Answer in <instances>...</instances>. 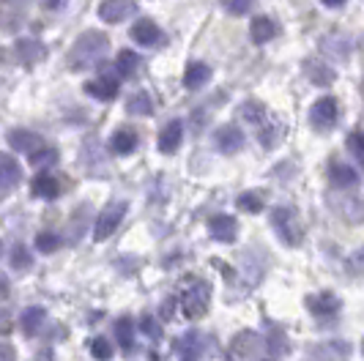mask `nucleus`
<instances>
[{
	"label": "nucleus",
	"instance_id": "27",
	"mask_svg": "<svg viewBox=\"0 0 364 361\" xmlns=\"http://www.w3.org/2000/svg\"><path fill=\"white\" fill-rule=\"evenodd\" d=\"M140 63L143 60H140V55L134 53V50H121L118 58H115V69H118V74H124V77H132V74L137 72Z\"/></svg>",
	"mask_w": 364,
	"mask_h": 361
},
{
	"label": "nucleus",
	"instance_id": "24",
	"mask_svg": "<svg viewBox=\"0 0 364 361\" xmlns=\"http://www.w3.org/2000/svg\"><path fill=\"white\" fill-rule=\"evenodd\" d=\"M44 318H47V312L41 307H28L22 309V315H19V325H22V331L28 334V337H33L41 323H44Z\"/></svg>",
	"mask_w": 364,
	"mask_h": 361
},
{
	"label": "nucleus",
	"instance_id": "30",
	"mask_svg": "<svg viewBox=\"0 0 364 361\" xmlns=\"http://www.w3.org/2000/svg\"><path fill=\"white\" fill-rule=\"evenodd\" d=\"M91 356L96 361H109L112 359V345L107 337H93L91 340Z\"/></svg>",
	"mask_w": 364,
	"mask_h": 361
},
{
	"label": "nucleus",
	"instance_id": "18",
	"mask_svg": "<svg viewBox=\"0 0 364 361\" xmlns=\"http://www.w3.org/2000/svg\"><path fill=\"white\" fill-rule=\"evenodd\" d=\"M31 192H33V198L38 200H55L60 195V180L50 176V173H38L33 183H31Z\"/></svg>",
	"mask_w": 364,
	"mask_h": 361
},
{
	"label": "nucleus",
	"instance_id": "28",
	"mask_svg": "<svg viewBox=\"0 0 364 361\" xmlns=\"http://www.w3.org/2000/svg\"><path fill=\"white\" fill-rule=\"evenodd\" d=\"M60 244H63V238H60L58 233H50V230H47V233H38L36 235V249L41 254L58 252V249H60Z\"/></svg>",
	"mask_w": 364,
	"mask_h": 361
},
{
	"label": "nucleus",
	"instance_id": "42",
	"mask_svg": "<svg viewBox=\"0 0 364 361\" xmlns=\"http://www.w3.org/2000/svg\"><path fill=\"white\" fill-rule=\"evenodd\" d=\"M326 9H340V6H346V0H321Z\"/></svg>",
	"mask_w": 364,
	"mask_h": 361
},
{
	"label": "nucleus",
	"instance_id": "12",
	"mask_svg": "<svg viewBox=\"0 0 364 361\" xmlns=\"http://www.w3.org/2000/svg\"><path fill=\"white\" fill-rule=\"evenodd\" d=\"M181 140H183V121L181 118H173L170 124H164L162 131H159V140H156V145H159V153H176L178 148H181Z\"/></svg>",
	"mask_w": 364,
	"mask_h": 361
},
{
	"label": "nucleus",
	"instance_id": "43",
	"mask_svg": "<svg viewBox=\"0 0 364 361\" xmlns=\"http://www.w3.org/2000/svg\"><path fill=\"white\" fill-rule=\"evenodd\" d=\"M6 3H17L19 6V3H28V0H6Z\"/></svg>",
	"mask_w": 364,
	"mask_h": 361
},
{
	"label": "nucleus",
	"instance_id": "33",
	"mask_svg": "<svg viewBox=\"0 0 364 361\" xmlns=\"http://www.w3.org/2000/svg\"><path fill=\"white\" fill-rule=\"evenodd\" d=\"M348 151H350V156H353V159H356L359 164L364 162V140H362V131H350V134H348Z\"/></svg>",
	"mask_w": 364,
	"mask_h": 361
},
{
	"label": "nucleus",
	"instance_id": "11",
	"mask_svg": "<svg viewBox=\"0 0 364 361\" xmlns=\"http://www.w3.org/2000/svg\"><path fill=\"white\" fill-rule=\"evenodd\" d=\"M208 233L214 241L219 244H233L238 235V222L236 217H230V214H217V217L208 219Z\"/></svg>",
	"mask_w": 364,
	"mask_h": 361
},
{
	"label": "nucleus",
	"instance_id": "10",
	"mask_svg": "<svg viewBox=\"0 0 364 361\" xmlns=\"http://www.w3.org/2000/svg\"><path fill=\"white\" fill-rule=\"evenodd\" d=\"M214 143H217L222 153H238L247 143V137H244V131L236 124H225V126H219L214 131Z\"/></svg>",
	"mask_w": 364,
	"mask_h": 361
},
{
	"label": "nucleus",
	"instance_id": "21",
	"mask_svg": "<svg viewBox=\"0 0 364 361\" xmlns=\"http://www.w3.org/2000/svg\"><path fill=\"white\" fill-rule=\"evenodd\" d=\"M14 50H17L19 60H22V63H28V66L38 63V60L47 55V50L38 44L36 38H19L17 44H14Z\"/></svg>",
	"mask_w": 364,
	"mask_h": 361
},
{
	"label": "nucleus",
	"instance_id": "6",
	"mask_svg": "<svg viewBox=\"0 0 364 361\" xmlns=\"http://www.w3.org/2000/svg\"><path fill=\"white\" fill-rule=\"evenodd\" d=\"M134 14H137L134 0H102L99 3V19L107 22V25H121Z\"/></svg>",
	"mask_w": 364,
	"mask_h": 361
},
{
	"label": "nucleus",
	"instance_id": "2",
	"mask_svg": "<svg viewBox=\"0 0 364 361\" xmlns=\"http://www.w3.org/2000/svg\"><path fill=\"white\" fill-rule=\"evenodd\" d=\"M272 227L274 233L279 235V241L282 244H288V247H299L301 244V225H299V219H296V211L288 208V205H279V208H274L272 211Z\"/></svg>",
	"mask_w": 364,
	"mask_h": 361
},
{
	"label": "nucleus",
	"instance_id": "7",
	"mask_svg": "<svg viewBox=\"0 0 364 361\" xmlns=\"http://www.w3.org/2000/svg\"><path fill=\"white\" fill-rule=\"evenodd\" d=\"M6 143L11 145V151H17V153H36L38 148H44V140H41V134L36 131H31V129H11L9 134H6Z\"/></svg>",
	"mask_w": 364,
	"mask_h": 361
},
{
	"label": "nucleus",
	"instance_id": "26",
	"mask_svg": "<svg viewBox=\"0 0 364 361\" xmlns=\"http://www.w3.org/2000/svg\"><path fill=\"white\" fill-rule=\"evenodd\" d=\"M236 205L247 214H260L266 208V198H263V192H244L236 198Z\"/></svg>",
	"mask_w": 364,
	"mask_h": 361
},
{
	"label": "nucleus",
	"instance_id": "32",
	"mask_svg": "<svg viewBox=\"0 0 364 361\" xmlns=\"http://www.w3.org/2000/svg\"><path fill=\"white\" fill-rule=\"evenodd\" d=\"M31 162L44 170L47 164H55V162H58V151H55V148H47V145H44V148H38L36 153H31Z\"/></svg>",
	"mask_w": 364,
	"mask_h": 361
},
{
	"label": "nucleus",
	"instance_id": "9",
	"mask_svg": "<svg viewBox=\"0 0 364 361\" xmlns=\"http://www.w3.org/2000/svg\"><path fill=\"white\" fill-rule=\"evenodd\" d=\"M129 33H132V41L140 44V47H156V44H162L164 38L162 28L154 19H137Z\"/></svg>",
	"mask_w": 364,
	"mask_h": 361
},
{
	"label": "nucleus",
	"instance_id": "39",
	"mask_svg": "<svg viewBox=\"0 0 364 361\" xmlns=\"http://www.w3.org/2000/svg\"><path fill=\"white\" fill-rule=\"evenodd\" d=\"M9 328H11V318L6 309H0V331H9Z\"/></svg>",
	"mask_w": 364,
	"mask_h": 361
},
{
	"label": "nucleus",
	"instance_id": "22",
	"mask_svg": "<svg viewBox=\"0 0 364 361\" xmlns=\"http://www.w3.org/2000/svg\"><path fill=\"white\" fill-rule=\"evenodd\" d=\"M127 112L129 115H137V118H148V115H154V99H151V93L146 90H137V93H132L127 102Z\"/></svg>",
	"mask_w": 364,
	"mask_h": 361
},
{
	"label": "nucleus",
	"instance_id": "35",
	"mask_svg": "<svg viewBox=\"0 0 364 361\" xmlns=\"http://www.w3.org/2000/svg\"><path fill=\"white\" fill-rule=\"evenodd\" d=\"M263 104H257V102H247L244 107H241V115L247 118V121H252V124H260L263 121Z\"/></svg>",
	"mask_w": 364,
	"mask_h": 361
},
{
	"label": "nucleus",
	"instance_id": "13",
	"mask_svg": "<svg viewBox=\"0 0 364 361\" xmlns=\"http://www.w3.org/2000/svg\"><path fill=\"white\" fill-rule=\"evenodd\" d=\"M328 180L334 189H350L359 183V170L346 162H334L328 167Z\"/></svg>",
	"mask_w": 364,
	"mask_h": 361
},
{
	"label": "nucleus",
	"instance_id": "19",
	"mask_svg": "<svg viewBox=\"0 0 364 361\" xmlns=\"http://www.w3.org/2000/svg\"><path fill=\"white\" fill-rule=\"evenodd\" d=\"M176 353H178L181 361L200 359V334H198V331H186L181 340L176 343Z\"/></svg>",
	"mask_w": 364,
	"mask_h": 361
},
{
	"label": "nucleus",
	"instance_id": "25",
	"mask_svg": "<svg viewBox=\"0 0 364 361\" xmlns=\"http://www.w3.org/2000/svg\"><path fill=\"white\" fill-rule=\"evenodd\" d=\"M115 337H118V345L129 353L134 347V320L132 318H118L115 320Z\"/></svg>",
	"mask_w": 364,
	"mask_h": 361
},
{
	"label": "nucleus",
	"instance_id": "17",
	"mask_svg": "<svg viewBox=\"0 0 364 361\" xmlns=\"http://www.w3.org/2000/svg\"><path fill=\"white\" fill-rule=\"evenodd\" d=\"M277 33H279L277 22H274L272 17H266V14H257V17L250 22V36H252L255 44H269Z\"/></svg>",
	"mask_w": 364,
	"mask_h": 361
},
{
	"label": "nucleus",
	"instance_id": "31",
	"mask_svg": "<svg viewBox=\"0 0 364 361\" xmlns=\"http://www.w3.org/2000/svg\"><path fill=\"white\" fill-rule=\"evenodd\" d=\"M222 6H225V11H228V14H233V17H244V14H250V11H252L255 0H222Z\"/></svg>",
	"mask_w": 364,
	"mask_h": 361
},
{
	"label": "nucleus",
	"instance_id": "20",
	"mask_svg": "<svg viewBox=\"0 0 364 361\" xmlns=\"http://www.w3.org/2000/svg\"><path fill=\"white\" fill-rule=\"evenodd\" d=\"M85 93L93 96V99H99V102H112V99L118 96V82H115V80H107V77L91 80V82H85Z\"/></svg>",
	"mask_w": 364,
	"mask_h": 361
},
{
	"label": "nucleus",
	"instance_id": "14",
	"mask_svg": "<svg viewBox=\"0 0 364 361\" xmlns=\"http://www.w3.org/2000/svg\"><path fill=\"white\" fill-rule=\"evenodd\" d=\"M137 145H140V137H137V131H132V129H115L112 137H109V151L118 153V156L134 153Z\"/></svg>",
	"mask_w": 364,
	"mask_h": 361
},
{
	"label": "nucleus",
	"instance_id": "15",
	"mask_svg": "<svg viewBox=\"0 0 364 361\" xmlns=\"http://www.w3.org/2000/svg\"><path fill=\"white\" fill-rule=\"evenodd\" d=\"M208 82H211V66L203 63V60H192V63L186 66V72H183V88L200 90L203 85H208Z\"/></svg>",
	"mask_w": 364,
	"mask_h": 361
},
{
	"label": "nucleus",
	"instance_id": "4",
	"mask_svg": "<svg viewBox=\"0 0 364 361\" xmlns=\"http://www.w3.org/2000/svg\"><path fill=\"white\" fill-rule=\"evenodd\" d=\"M129 214V203L124 200H115V203H109L107 208L96 217V227H93V238L96 241H107L109 235L118 230V225L124 222V217Z\"/></svg>",
	"mask_w": 364,
	"mask_h": 361
},
{
	"label": "nucleus",
	"instance_id": "5",
	"mask_svg": "<svg viewBox=\"0 0 364 361\" xmlns=\"http://www.w3.org/2000/svg\"><path fill=\"white\" fill-rule=\"evenodd\" d=\"M337 118H340V104H337L334 96H321L310 107V124L318 129V131L331 129L337 124Z\"/></svg>",
	"mask_w": 364,
	"mask_h": 361
},
{
	"label": "nucleus",
	"instance_id": "3",
	"mask_svg": "<svg viewBox=\"0 0 364 361\" xmlns=\"http://www.w3.org/2000/svg\"><path fill=\"white\" fill-rule=\"evenodd\" d=\"M208 304H211V285H208L205 279H195L189 288L183 290L181 307H183V315H186L189 320L203 318V315L208 312Z\"/></svg>",
	"mask_w": 364,
	"mask_h": 361
},
{
	"label": "nucleus",
	"instance_id": "41",
	"mask_svg": "<svg viewBox=\"0 0 364 361\" xmlns=\"http://www.w3.org/2000/svg\"><path fill=\"white\" fill-rule=\"evenodd\" d=\"M44 6H47V9H63V6H66V0H44Z\"/></svg>",
	"mask_w": 364,
	"mask_h": 361
},
{
	"label": "nucleus",
	"instance_id": "40",
	"mask_svg": "<svg viewBox=\"0 0 364 361\" xmlns=\"http://www.w3.org/2000/svg\"><path fill=\"white\" fill-rule=\"evenodd\" d=\"M9 296V279L0 274V298H6Z\"/></svg>",
	"mask_w": 364,
	"mask_h": 361
},
{
	"label": "nucleus",
	"instance_id": "29",
	"mask_svg": "<svg viewBox=\"0 0 364 361\" xmlns=\"http://www.w3.org/2000/svg\"><path fill=\"white\" fill-rule=\"evenodd\" d=\"M11 269L14 271H31V266H33V257H31V252L22 247V244H17L14 249H11Z\"/></svg>",
	"mask_w": 364,
	"mask_h": 361
},
{
	"label": "nucleus",
	"instance_id": "8",
	"mask_svg": "<svg viewBox=\"0 0 364 361\" xmlns=\"http://www.w3.org/2000/svg\"><path fill=\"white\" fill-rule=\"evenodd\" d=\"M19 178H22V167L17 159L9 153H0V200H6L14 192Z\"/></svg>",
	"mask_w": 364,
	"mask_h": 361
},
{
	"label": "nucleus",
	"instance_id": "23",
	"mask_svg": "<svg viewBox=\"0 0 364 361\" xmlns=\"http://www.w3.org/2000/svg\"><path fill=\"white\" fill-rule=\"evenodd\" d=\"M304 72H307V77H310L315 85H328V82H334V77H337V72L331 69V66H326V63H318V60H307L304 63Z\"/></svg>",
	"mask_w": 364,
	"mask_h": 361
},
{
	"label": "nucleus",
	"instance_id": "34",
	"mask_svg": "<svg viewBox=\"0 0 364 361\" xmlns=\"http://www.w3.org/2000/svg\"><path fill=\"white\" fill-rule=\"evenodd\" d=\"M269 350H272L274 359H279L282 353H288V340H285V334L274 331L272 337H269Z\"/></svg>",
	"mask_w": 364,
	"mask_h": 361
},
{
	"label": "nucleus",
	"instance_id": "37",
	"mask_svg": "<svg viewBox=\"0 0 364 361\" xmlns=\"http://www.w3.org/2000/svg\"><path fill=\"white\" fill-rule=\"evenodd\" d=\"M0 361H17V353L9 343H0Z\"/></svg>",
	"mask_w": 364,
	"mask_h": 361
},
{
	"label": "nucleus",
	"instance_id": "1",
	"mask_svg": "<svg viewBox=\"0 0 364 361\" xmlns=\"http://www.w3.org/2000/svg\"><path fill=\"white\" fill-rule=\"evenodd\" d=\"M109 50V36L102 31H85L82 36L74 41L72 53H69V66L74 72L93 69L96 63H102L105 53Z\"/></svg>",
	"mask_w": 364,
	"mask_h": 361
},
{
	"label": "nucleus",
	"instance_id": "38",
	"mask_svg": "<svg viewBox=\"0 0 364 361\" xmlns=\"http://www.w3.org/2000/svg\"><path fill=\"white\" fill-rule=\"evenodd\" d=\"M173 312H176V298H167V301H164V307H162V318L167 320Z\"/></svg>",
	"mask_w": 364,
	"mask_h": 361
},
{
	"label": "nucleus",
	"instance_id": "16",
	"mask_svg": "<svg viewBox=\"0 0 364 361\" xmlns=\"http://www.w3.org/2000/svg\"><path fill=\"white\" fill-rule=\"evenodd\" d=\"M307 307L312 315L323 318V315H337L340 312V298L334 293H312L307 296Z\"/></svg>",
	"mask_w": 364,
	"mask_h": 361
},
{
	"label": "nucleus",
	"instance_id": "36",
	"mask_svg": "<svg viewBox=\"0 0 364 361\" xmlns=\"http://www.w3.org/2000/svg\"><path fill=\"white\" fill-rule=\"evenodd\" d=\"M140 328H143V334L154 337V340L162 337V328H159V323H156V318H151V315H143V318H140Z\"/></svg>",
	"mask_w": 364,
	"mask_h": 361
}]
</instances>
